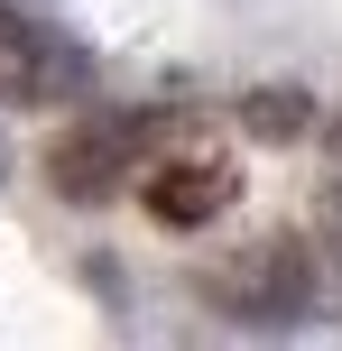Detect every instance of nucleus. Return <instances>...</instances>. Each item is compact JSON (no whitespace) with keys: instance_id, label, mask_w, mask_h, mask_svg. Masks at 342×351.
<instances>
[{"instance_id":"5","label":"nucleus","mask_w":342,"mask_h":351,"mask_svg":"<svg viewBox=\"0 0 342 351\" xmlns=\"http://www.w3.org/2000/svg\"><path fill=\"white\" fill-rule=\"evenodd\" d=\"M241 121H250V130H259V139H296V130H306V121H315V111H306V102H296V93H259V102H250V111H241Z\"/></svg>"},{"instance_id":"6","label":"nucleus","mask_w":342,"mask_h":351,"mask_svg":"<svg viewBox=\"0 0 342 351\" xmlns=\"http://www.w3.org/2000/svg\"><path fill=\"white\" fill-rule=\"evenodd\" d=\"M324 231H333V250H342V176H333V194H324Z\"/></svg>"},{"instance_id":"1","label":"nucleus","mask_w":342,"mask_h":351,"mask_svg":"<svg viewBox=\"0 0 342 351\" xmlns=\"http://www.w3.org/2000/svg\"><path fill=\"white\" fill-rule=\"evenodd\" d=\"M93 84V56L37 19L0 10V102H74Z\"/></svg>"},{"instance_id":"3","label":"nucleus","mask_w":342,"mask_h":351,"mask_svg":"<svg viewBox=\"0 0 342 351\" xmlns=\"http://www.w3.org/2000/svg\"><path fill=\"white\" fill-rule=\"evenodd\" d=\"M139 148H148V121H139V111H111V121L74 130V139L47 158V176H56V194H65V204H93V194H111V185L130 176Z\"/></svg>"},{"instance_id":"4","label":"nucleus","mask_w":342,"mask_h":351,"mask_svg":"<svg viewBox=\"0 0 342 351\" xmlns=\"http://www.w3.org/2000/svg\"><path fill=\"white\" fill-rule=\"evenodd\" d=\"M241 194V176L232 158H167L158 176H148V213H158L167 231H195V222H213L222 204Z\"/></svg>"},{"instance_id":"2","label":"nucleus","mask_w":342,"mask_h":351,"mask_svg":"<svg viewBox=\"0 0 342 351\" xmlns=\"http://www.w3.org/2000/svg\"><path fill=\"white\" fill-rule=\"evenodd\" d=\"M306 296H315V259H306L296 241H259L250 259L213 268V305H232V315H259V324L306 315Z\"/></svg>"}]
</instances>
